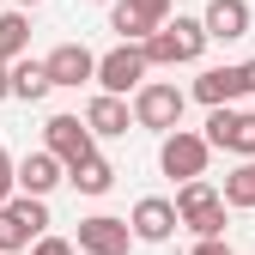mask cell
Masks as SVG:
<instances>
[{"label":"cell","mask_w":255,"mask_h":255,"mask_svg":"<svg viewBox=\"0 0 255 255\" xmlns=\"http://www.w3.org/2000/svg\"><path fill=\"white\" fill-rule=\"evenodd\" d=\"M207 158H213L207 134H188V128L164 134V146H158V164H164V176H176V182H201L207 176Z\"/></svg>","instance_id":"4"},{"label":"cell","mask_w":255,"mask_h":255,"mask_svg":"<svg viewBox=\"0 0 255 255\" xmlns=\"http://www.w3.org/2000/svg\"><path fill=\"white\" fill-rule=\"evenodd\" d=\"M188 255H231V249H225V237H213V243H195Z\"/></svg>","instance_id":"25"},{"label":"cell","mask_w":255,"mask_h":255,"mask_svg":"<svg viewBox=\"0 0 255 255\" xmlns=\"http://www.w3.org/2000/svg\"><path fill=\"white\" fill-rule=\"evenodd\" d=\"M207 146L255 158V110H213L207 116Z\"/></svg>","instance_id":"7"},{"label":"cell","mask_w":255,"mask_h":255,"mask_svg":"<svg viewBox=\"0 0 255 255\" xmlns=\"http://www.w3.org/2000/svg\"><path fill=\"white\" fill-rule=\"evenodd\" d=\"M110 6H116V0H110Z\"/></svg>","instance_id":"29"},{"label":"cell","mask_w":255,"mask_h":255,"mask_svg":"<svg viewBox=\"0 0 255 255\" xmlns=\"http://www.w3.org/2000/svg\"><path fill=\"white\" fill-rule=\"evenodd\" d=\"M79 243H67V237H43V243H30V255H73Z\"/></svg>","instance_id":"23"},{"label":"cell","mask_w":255,"mask_h":255,"mask_svg":"<svg viewBox=\"0 0 255 255\" xmlns=\"http://www.w3.org/2000/svg\"><path fill=\"white\" fill-rule=\"evenodd\" d=\"M182 91L176 85H140L134 91V128H152V134H176L182 128Z\"/></svg>","instance_id":"6"},{"label":"cell","mask_w":255,"mask_h":255,"mask_svg":"<svg viewBox=\"0 0 255 255\" xmlns=\"http://www.w3.org/2000/svg\"><path fill=\"white\" fill-rule=\"evenodd\" d=\"M207 201H219L213 182H182V188H176V213H195V207H207Z\"/></svg>","instance_id":"21"},{"label":"cell","mask_w":255,"mask_h":255,"mask_svg":"<svg viewBox=\"0 0 255 255\" xmlns=\"http://www.w3.org/2000/svg\"><path fill=\"white\" fill-rule=\"evenodd\" d=\"M128 122H134V110L122 98H110V91H98V98L85 104V128L91 134H128Z\"/></svg>","instance_id":"15"},{"label":"cell","mask_w":255,"mask_h":255,"mask_svg":"<svg viewBox=\"0 0 255 255\" xmlns=\"http://www.w3.org/2000/svg\"><path fill=\"white\" fill-rule=\"evenodd\" d=\"M207 43H213V37H207L201 18H170V24L146 43V61H152V67H182V61H201Z\"/></svg>","instance_id":"2"},{"label":"cell","mask_w":255,"mask_h":255,"mask_svg":"<svg viewBox=\"0 0 255 255\" xmlns=\"http://www.w3.org/2000/svg\"><path fill=\"white\" fill-rule=\"evenodd\" d=\"M67 182L79 188V195H110V182H116V170H110V158H85L79 170H67Z\"/></svg>","instance_id":"19"},{"label":"cell","mask_w":255,"mask_h":255,"mask_svg":"<svg viewBox=\"0 0 255 255\" xmlns=\"http://www.w3.org/2000/svg\"><path fill=\"white\" fill-rule=\"evenodd\" d=\"M201 24H207L213 43H237V37H249V0H207Z\"/></svg>","instance_id":"11"},{"label":"cell","mask_w":255,"mask_h":255,"mask_svg":"<svg viewBox=\"0 0 255 255\" xmlns=\"http://www.w3.org/2000/svg\"><path fill=\"white\" fill-rule=\"evenodd\" d=\"M91 140H98V134L85 128V116H49V122H43V152H55L67 170H79L85 158H98Z\"/></svg>","instance_id":"5"},{"label":"cell","mask_w":255,"mask_h":255,"mask_svg":"<svg viewBox=\"0 0 255 255\" xmlns=\"http://www.w3.org/2000/svg\"><path fill=\"white\" fill-rule=\"evenodd\" d=\"M182 225L195 231L201 243H213V237H225V195H219V201H207V207H195V213H182Z\"/></svg>","instance_id":"18"},{"label":"cell","mask_w":255,"mask_h":255,"mask_svg":"<svg viewBox=\"0 0 255 255\" xmlns=\"http://www.w3.org/2000/svg\"><path fill=\"white\" fill-rule=\"evenodd\" d=\"M12 98L18 104H37V98H49V91H55V79H49V67H43V61H12Z\"/></svg>","instance_id":"16"},{"label":"cell","mask_w":255,"mask_h":255,"mask_svg":"<svg viewBox=\"0 0 255 255\" xmlns=\"http://www.w3.org/2000/svg\"><path fill=\"white\" fill-rule=\"evenodd\" d=\"M128 243H140L128 219H110V213L79 219V255H128Z\"/></svg>","instance_id":"8"},{"label":"cell","mask_w":255,"mask_h":255,"mask_svg":"<svg viewBox=\"0 0 255 255\" xmlns=\"http://www.w3.org/2000/svg\"><path fill=\"white\" fill-rule=\"evenodd\" d=\"M49 79L55 85H85V79H98V55H91L85 43H61V49H49Z\"/></svg>","instance_id":"10"},{"label":"cell","mask_w":255,"mask_h":255,"mask_svg":"<svg viewBox=\"0 0 255 255\" xmlns=\"http://www.w3.org/2000/svg\"><path fill=\"white\" fill-rule=\"evenodd\" d=\"M219 195H225V207H255V158H243V164L225 176Z\"/></svg>","instance_id":"20"},{"label":"cell","mask_w":255,"mask_h":255,"mask_svg":"<svg viewBox=\"0 0 255 255\" xmlns=\"http://www.w3.org/2000/svg\"><path fill=\"white\" fill-rule=\"evenodd\" d=\"M0 98H12V73L6 67H0Z\"/></svg>","instance_id":"27"},{"label":"cell","mask_w":255,"mask_h":255,"mask_svg":"<svg viewBox=\"0 0 255 255\" xmlns=\"http://www.w3.org/2000/svg\"><path fill=\"white\" fill-rule=\"evenodd\" d=\"M24 49H30V18L24 12H0V67L24 61Z\"/></svg>","instance_id":"17"},{"label":"cell","mask_w":255,"mask_h":255,"mask_svg":"<svg viewBox=\"0 0 255 255\" xmlns=\"http://www.w3.org/2000/svg\"><path fill=\"white\" fill-rule=\"evenodd\" d=\"M61 176H67V164H61L55 152H30L24 164H18V188H24V195H37V201L49 195V188H55Z\"/></svg>","instance_id":"13"},{"label":"cell","mask_w":255,"mask_h":255,"mask_svg":"<svg viewBox=\"0 0 255 255\" xmlns=\"http://www.w3.org/2000/svg\"><path fill=\"white\" fill-rule=\"evenodd\" d=\"M237 73H243V91H255V61H243Z\"/></svg>","instance_id":"26"},{"label":"cell","mask_w":255,"mask_h":255,"mask_svg":"<svg viewBox=\"0 0 255 255\" xmlns=\"http://www.w3.org/2000/svg\"><path fill=\"white\" fill-rule=\"evenodd\" d=\"M128 225H134L140 243H164V237L182 225V213H176V201H164V195H146V201L134 207V219H128Z\"/></svg>","instance_id":"9"},{"label":"cell","mask_w":255,"mask_h":255,"mask_svg":"<svg viewBox=\"0 0 255 255\" xmlns=\"http://www.w3.org/2000/svg\"><path fill=\"white\" fill-rule=\"evenodd\" d=\"M49 237V207L37 195H12L6 207H0V255H18L30 243Z\"/></svg>","instance_id":"1"},{"label":"cell","mask_w":255,"mask_h":255,"mask_svg":"<svg viewBox=\"0 0 255 255\" xmlns=\"http://www.w3.org/2000/svg\"><path fill=\"white\" fill-rule=\"evenodd\" d=\"M24 6H37V0H24Z\"/></svg>","instance_id":"28"},{"label":"cell","mask_w":255,"mask_h":255,"mask_svg":"<svg viewBox=\"0 0 255 255\" xmlns=\"http://www.w3.org/2000/svg\"><path fill=\"white\" fill-rule=\"evenodd\" d=\"M195 98H201L207 110H231V104L243 98V73H237V67H207V73L195 79Z\"/></svg>","instance_id":"12"},{"label":"cell","mask_w":255,"mask_h":255,"mask_svg":"<svg viewBox=\"0 0 255 255\" xmlns=\"http://www.w3.org/2000/svg\"><path fill=\"white\" fill-rule=\"evenodd\" d=\"M146 43H116L110 55H98V85L110 91V98H128V91L146 85Z\"/></svg>","instance_id":"3"},{"label":"cell","mask_w":255,"mask_h":255,"mask_svg":"<svg viewBox=\"0 0 255 255\" xmlns=\"http://www.w3.org/2000/svg\"><path fill=\"white\" fill-rule=\"evenodd\" d=\"M12 182H18V164H12V158H6V152H0V207H6V201H12Z\"/></svg>","instance_id":"22"},{"label":"cell","mask_w":255,"mask_h":255,"mask_svg":"<svg viewBox=\"0 0 255 255\" xmlns=\"http://www.w3.org/2000/svg\"><path fill=\"white\" fill-rule=\"evenodd\" d=\"M110 30H122V43H152L164 24H158L146 6H134V0H116L110 6Z\"/></svg>","instance_id":"14"},{"label":"cell","mask_w":255,"mask_h":255,"mask_svg":"<svg viewBox=\"0 0 255 255\" xmlns=\"http://www.w3.org/2000/svg\"><path fill=\"white\" fill-rule=\"evenodd\" d=\"M134 6H146V12H152L158 24H170V0H134Z\"/></svg>","instance_id":"24"}]
</instances>
